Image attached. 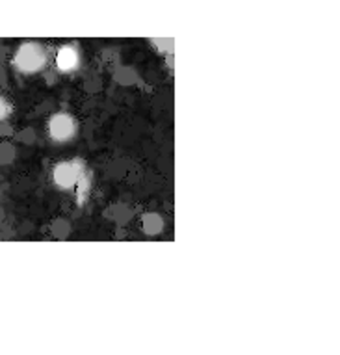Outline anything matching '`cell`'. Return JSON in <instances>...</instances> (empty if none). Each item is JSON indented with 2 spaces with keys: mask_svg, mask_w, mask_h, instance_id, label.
<instances>
[{
  "mask_svg": "<svg viewBox=\"0 0 340 355\" xmlns=\"http://www.w3.org/2000/svg\"><path fill=\"white\" fill-rule=\"evenodd\" d=\"M15 65L25 73H34L45 65V51L36 43H26L15 54Z\"/></svg>",
  "mask_w": 340,
  "mask_h": 355,
  "instance_id": "cell-1",
  "label": "cell"
},
{
  "mask_svg": "<svg viewBox=\"0 0 340 355\" xmlns=\"http://www.w3.org/2000/svg\"><path fill=\"white\" fill-rule=\"evenodd\" d=\"M78 175H80V165L72 162H62L54 168L52 179L60 188H71L78 180Z\"/></svg>",
  "mask_w": 340,
  "mask_h": 355,
  "instance_id": "cell-2",
  "label": "cell"
},
{
  "mask_svg": "<svg viewBox=\"0 0 340 355\" xmlns=\"http://www.w3.org/2000/svg\"><path fill=\"white\" fill-rule=\"evenodd\" d=\"M48 132L58 141L71 138L72 134H75V121H72V117L65 115V113H58V115H54L51 119V123H48Z\"/></svg>",
  "mask_w": 340,
  "mask_h": 355,
  "instance_id": "cell-3",
  "label": "cell"
},
{
  "mask_svg": "<svg viewBox=\"0 0 340 355\" xmlns=\"http://www.w3.org/2000/svg\"><path fill=\"white\" fill-rule=\"evenodd\" d=\"M77 60H78L77 52L72 51V49H69V46H63L56 56V63L62 71H69V69H72V67L77 65Z\"/></svg>",
  "mask_w": 340,
  "mask_h": 355,
  "instance_id": "cell-4",
  "label": "cell"
},
{
  "mask_svg": "<svg viewBox=\"0 0 340 355\" xmlns=\"http://www.w3.org/2000/svg\"><path fill=\"white\" fill-rule=\"evenodd\" d=\"M6 112H8V106H6V101H4V99H0V119L4 117Z\"/></svg>",
  "mask_w": 340,
  "mask_h": 355,
  "instance_id": "cell-5",
  "label": "cell"
}]
</instances>
